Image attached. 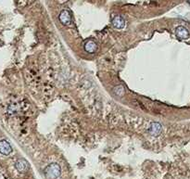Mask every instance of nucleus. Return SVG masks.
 Here are the masks:
<instances>
[{
  "mask_svg": "<svg viewBox=\"0 0 190 179\" xmlns=\"http://www.w3.org/2000/svg\"><path fill=\"white\" fill-rule=\"evenodd\" d=\"M45 176L47 179H57L60 176V166L58 163H50L45 168Z\"/></svg>",
  "mask_w": 190,
  "mask_h": 179,
  "instance_id": "nucleus-1",
  "label": "nucleus"
},
{
  "mask_svg": "<svg viewBox=\"0 0 190 179\" xmlns=\"http://www.w3.org/2000/svg\"><path fill=\"white\" fill-rule=\"evenodd\" d=\"M175 35L180 40H187L190 36L188 30L185 26H177L175 29Z\"/></svg>",
  "mask_w": 190,
  "mask_h": 179,
  "instance_id": "nucleus-2",
  "label": "nucleus"
},
{
  "mask_svg": "<svg viewBox=\"0 0 190 179\" xmlns=\"http://www.w3.org/2000/svg\"><path fill=\"white\" fill-rule=\"evenodd\" d=\"M111 23L115 29H118V30H122V29L125 28V25H126L125 20L122 16H115L112 19Z\"/></svg>",
  "mask_w": 190,
  "mask_h": 179,
  "instance_id": "nucleus-3",
  "label": "nucleus"
},
{
  "mask_svg": "<svg viewBox=\"0 0 190 179\" xmlns=\"http://www.w3.org/2000/svg\"><path fill=\"white\" fill-rule=\"evenodd\" d=\"M59 21L62 24L64 25H69L71 23V21H72V17H71V14L69 12V10L67 9H63L60 14H59Z\"/></svg>",
  "mask_w": 190,
  "mask_h": 179,
  "instance_id": "nucleus-4",
  "label": "nucleus"
},
{
  "mask_svg": "<svg viewBox=\"0 0 190 179\" xmlns=\"http://www.w3.org/2000/svg\"><path fill=\"white\" fill-rule=\"evenodd\" d=\"M162 130V126L160 123H152L150 125L148 132L152 136H158L161 135Z\"/></svg>",
  "mask_w": 190,
  "mask_h": 179,
  "instance_id": "nucleus-5",
  "label": "nucleus"
},
{
  "mask_svg": "<svg viewBox=\"0 0 190 179\" xmlns=\"http://www.w3.org/2000/svg\"><path fill=\"white\" fill-rule=\"evenodd\" d=\"M11 151H12V148L10 144L5 139L0 140V153L3 155H8L11 153Z\"/></svg>",
  "mask_w": 190,
  "mask_h": 179,
  "instance_id": "nucleus-6",
  "label": "nucleus"
},
{
  "mask_svg": "<svg viewBox=\"0 0 190 179\" xmlns=\"http://www.w3.org/2000/svg\"><path fill=\"white\" fill-rule=\"evenodd\" d=\"M98 49V45L95 41L93 40H88L85 44H84V50L87 53L93 54L97 51Z\"/></svg>",
  "mask_w": 190,
  "mask_h": 179,
  "instance_id": "nucleus-7",
  "label": "nucleus"
},
{
  "mask_svg": "<svg viewBox=\"0 0 190 179\" xmlns=\"http://www.w3.org/2000/svg\"><path fill=\"white\" fill-rule=\"evenodd\" d=\"M15 167L19 172H24L27 170L28 162L23 159H19L15 163Z\"/></svg>",
  "mask_w": 190,
  "mask_h": 179,
  "instance_id": "nucleus-8",
  "label": "nucleus"
},
{
  "mask_svg": "<svg viewBox=\"0 0 190 179\" xmlns=\"http://www.w3.org/2000/svg\"><path fill=\"white\" fill-rule=\"evenodd\" d=\"M113 92L115 93L116 96H118V97H122L123 94H124V88H123L122 85H118V86L114 87Z\"/></svg>",
  "mask_w": 190,
  "mask_h": 179,
  "instance_id": "nucleus-9",
  "label": "nucleus"
},
{
  "mask_svg": "<svg viewBox=\"0 0 190 179\" xmlns=\"http://www.w3.org/2000/svg\"><path fill=\"white\" fill-rule=\"evenodd\" d=\"M187 1L188 2V4H189V5H190V0H187Z\"/></svg>",
  "mask_w": 190,
  "mask_h": 179,
  "instance_id": "nucleus-10",
  "label": "nucleus"
}]
</instances>
